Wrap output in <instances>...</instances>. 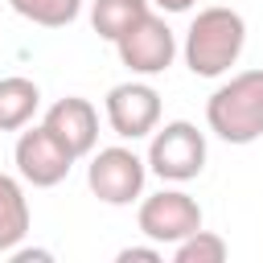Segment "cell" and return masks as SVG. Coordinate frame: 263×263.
<instances>
[{
    "instance_id": "cell-1",
    "label": "cell",
    "mask_w": 263,
    "mask_h": 263,
    "mask_svg": "<svg viewBox=\"0 0 263 263\" xmlns=\"http://www.w3.org/2000/svg\"><path fill=\"white\" fill-rule=\"evenodd\" d=\"M242 45H247L242 12L226 8V4H210L189 21L181 53H185V66L197 78H222L242 58Z\"/></svg>"
},
{
    "instance_id": "cell-2",
    "label": "cell",
    "mask_w": 263,
    "mask_h": 263,
    "mask_svg": "<svg viewBox=\"0 0 263 263\" xmlns=\"http://www.w3.org/2000/svg\"><path fill=\"white\" fill-rule=\"evenodd\" d=\"M205 123L226 144H255L263 136V70L230 74L205 99Z\"/></svg>"
},
{
    "instance_id": "cell-3",
    "label": "cell",
    "mask_w": 263,
    "mask_h": 263,
    "mask_svg": "<svg viewBox=\"0 0 263 263\" xmlns=\"http://www.w3.org/2000/svg\"><path fill=\"white\" fill-rule=\"evenodd\" d=\"M205 132H197V123L189 119H168L164 127L156 123L152 140H148V173H156L160 181H173V185H185L193 177H201L205 168Z\"/></svg>"
},
{
    "instance_id": "cell-4",
    "label": "cell",
    "mask_w": 263,
    "mask_h": 263,
    "mask_svg": "<svg viewBox=\"0 0 263 263\" xmlns=\"http://www.w3.org/2000/svg\"><path fill=\"white\" fill-rule=\"evenodd\" d=\"M144 181H148V164L132 148L111 144V148L90 152L86 185H90V193L103 205H132V201H140L144 197Z\"/></svg>"
},
{
    "instance_id": "cell-5",
    "label": "cell",
    "mask_w": 263,
    "mask_h": 263,
    "mask_svg": "<svg viewBox=\"0 0 263 263\" xmlns=\"http://www.w3.org/2000/svg\"><path fill=\"white\" fill-rule=\"evenodd\" d=\"M115 53H119V62L136 74V78H156V74H164L168 66H173V58H177V33L168 29V21L164 16H156L152 8L115 41Z\"/></svg>"
},
{
    "instance_id": "cell-6",
    "label": "cell",
    "mask_w": 263,
    "mask_h": 263,
    "mask_svg": "<svg viewBox=\"0 0 263 263\" xmlns=\"http://www.w3.org/2000/svg\"><path fill=\"white\" fill-rule=\"evenodd\" d=\"M136 226H140V234L148 242L173 247V242L189 238L193 230H201V205L185 189H160V193H152V197L140 201Z\"/></svg>"
},
{
    "instance_id": "cell-7",
    "label": "cell",
    "mask_w": 263,
    "mask_h": 263,
    "mask_svg": "<svg viewBox=\"0 0 263 263\" xmlns=\"http://www.w3.org/2000/svg\"><path fill=\"white\" fill-rule=\"evenodd\" d=\"M103 107H107V123L119 140H144L160 123V90L152 82H140V78L111 86Z\"/></svg>"
},
{
    "instance_id": "cell-8",
    "label": "cell",
    "mask_w": 263,
    "mask_h": 263,
    "mask_svg": "<svg viewBox=\"0 0 263 263\" xmlns=\"http://www.w3.org/2000/svg\"><path fill=\"white\" fill-rule=\"evenodd\" d=\"M12 160H16V177L33 189H53L70 177L74 168V156L37 123L29 132L16 136V148H12Z\"/></svg>"
},
{
    "instance_id": "cell-9",
    "label": "cell",
    "mask_w": 263,
    "mask_h": 263,
    "mask_svg": "<svg viewBox=\"0 0 263 263\" xmlns=\"http://www.w3.org/2000/svg\"><path fill=\"white\" fill-rule=\"evenodd\" d=\"M41 127H45V132H49L74 160L90 156L95 144H99V111H95V103L82 99V95H66V99H58V103L45 111Z\"/></svg>"
},
{
    "instance_id": "cell-10",
    "label": "cell",
    "mask_w": 263,
    "mask_h": 263,
    "mask_svg": "<svg viewBox=\"0 0 263 263\" xmlns=\"http://www.w3.org/2000/svg\"><path fill=\"white\" fill-rule=\"evenodd\" d=\"M33 226V214H29V197H25V185L8 173H0V255H8L12 247L25 242Z\"/></svg>"
},
{
    "instance_id": "cell-11",
    "label": "cell",
    "mask_w": 263,
    "mask_h": 263,
    "mask_svg": "<svg viewBox=\"0 0 263 263\" xmlns=\"http://www.w3.org/2000/svg\"><path fill=\"white\" fill-rule=\"evenodd\" d=\"M41 107V86L25 74L0 78V132H21Z\"/></svg>"
},
{
    "instance_id": "cell-12",
    "label": "cell",
    "mask_w": 263,
    "mask_h": 263,
    "mask_svg": "<svg viewBox=\"0 0 263 263\" xmlns=\"http://www.w3.org/2000/svg\"><path fill=\"white\" fill-rule=\"evenodd\" d=\"M144 12H148V0H95V4H90V29H95L103 41L115 45Z\"/></svg>"
},
{
    "instance_id": "cell-13",
    "label": "cell",
    "mask_w": 263,
    "mask_h": 263,
    "mask_svg": "<svg viewBox=\"0 0 263 263\" xmlns=\"http://www.w3.org/2000/svg\"><path fill=\"white\" fill-rule=\"evenodd\" d=\"M25 21L41 25V29H66L78 21L82 12V0H8Z\"/></svg>"
},
{
    "instance_id": "cell-14",
    "label": "cell",
    "mask_w": 263,
    "mask_h": 263,
    "mask_svg": "<svg viewBox=\"0 0 263 263\" xmlns=\"http://www.w3.org/2000/svg\"><path fill=\"white\" fill-rule=\"evenodd\" d=\"M226 255H230V247L214 230H193L189 238L173 242V263H222Z\"/></svg>"
},
{
    "instance_id": "cell-15",
    "label": "cell",
    "mask_w": 263,
    "mask_h": 263,
    "mask_svg": "<svg viewBox=\"0 0 263 263\" xmlns=\"http://www.w3.org/2000/svg\"><path fill=\"white\" fill-rule=\"evenodd\" d=\"M115 259L119 263H160L164 259V247L160 242H152V247H123Z\"/></svg>"
},
{
    "instance_id": "cell-16",
    "label": "cell",
    "mask_w": 263,
    "mask_h": 263,
    "mask_svg": "<svg viewBox=\"0 0 263 263\" xmlns=\"http://www.w3.org/2000/svg\"><path fill=\"white\" fill-rule=\"evenodd\" d=\"M148 4H156L160 12H189L197 0H148Z\"/></svg>"
}]
</instances>
